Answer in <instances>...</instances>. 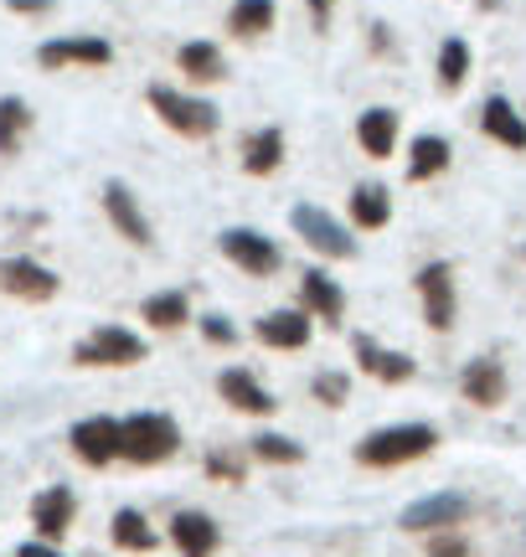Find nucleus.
Listing matches in <instances>:
<instances>
[{
	"label": "nucleus",
	"instance_id": "obj_16",
	"mask_svg": "<svg viewBox=\"0 0 526 557\" xmlns=\"http://www.w3.org/2000/svg\"><path fill=\"white\" fill-rule=\"evenodd\" d=\"M284 150H289V139H284L279 124H263V129L243 135V145H238L248 176H274V171L284 165Z\"/></svg>",
	"mask_w": 526,
	"mask_h": 557
},
{
	"label": "nucleus",
	"instance_id": "obj_29",
	"mask_svg": "<svg viewBox=\"0 0 526 557\" xmlns=\"http://www.w3.org/2000/svg\"><path fill=\"white\" fill-rule=\"evenodd\" d=\"M449 165V139L444 135H418L408 145V181H428Z\"/></svg>",
	"mask_w": 526,
	"mask_h": 557
},
{
	"label": "nucleus",
	"instance_id": "obj_15",
	"mask_svg": "<svg viewBox=\"0 0 526 557\" xmlns=\"http://www.w3.org/2000/svg\"><path fill=\"white\" fill-rule=\"evenodd\" d=\"M217 393H223V403H233L238 413H253V418H268L279 408V398H274L248 367H227L223 377H217Z\"/></svg>",
	"mask_w": 526,
	"mask_h": 557
},
{
	"label": "nucleus",
	"instance_id": "obj_5",
	"mask_svg": "<svg viewBox=\"0 0 526 557\" xmlns=\"http://www.w3.org/2000/svg\"><path fill=\"white\" fill-rule=\"evenodd\" d=\"M78 367H140L145 361V341L129 325H93V336L73 346Z\"/></svg>",
	"mask_w": 526,
	"mask_h": 557
},
{
	"label": "nucleus",
	"instance_id": "obj_25",
	"mask_svg": "<svg viewBox=\"0 0 526 557\" xmlns=\"http://www.w3.org/2000/svg\"><path fill=\"white\" fill-rule=\"evenodd\" d=\"M346 207H351V227H362V233H377V227L392 222V197H387V186H377V181L372 186L362 181Z\"/></svg>",
	"mask_w": 526,
	"mask_h": 557
},
{
	"label": "nucleus",
	"instance_id": "obj_32",
	"mask_svg": "<svg viewBox=\"0 0 526 557\" xmlns=\"http://www.w3.org/2000/svg\"><path fill=\"white\" fill-rule=\"evenodd\" d=\"M310 393H315L325 408H341V403H346V377H341V372H321V377L310 382Z\"/></svg>",
	"mask_w": 526,
	"mask_h": 557
},
{
	"label": "nucleus",
	"instance_id": "obj_9",
	"mask_svg": "<svg viewBox=\"0 0 526 557\" xmlns=\"http://www.w3.org/2000/svg\"><path fill=\"white\" fill-rule=\"evenodd\" d=\"M58 289H62V278L52 274L47 263H37V259H0V295L41 305V299H52Z\"/></svg>",
	"mask_w": 526,
	"mask_h": 557
},
{
	"label": "nucleus",
	"instance_id": "obj_23",
	"mask_svg": "<svg viewBox=\"0 0 526 557\" xmlns=\"http://www.w3.org/2000/svg\"><path fill=\"white\" fill-rule=\"evenodd\" d=\"M460 387H465L469 403H480V408H496V403H506V372H501V361H469L465 377H460Z\"/></svg>",
	"mask_w": 526,
	"mask_h": 557
},
{
	"label": "nucleus",
	"instance_id": "obj_35",
	"mask_svg": "<svg viewBox=\"0 0 526 557\" xmlns=\"http://www.w3.org/2000/svg\"><path fill=\"white\" fill-rule=\"evenodd\" d=\"M206 470L217 480H233V485H243V459H233V455H206Z\"/></svg>",
	"mask_w": 526,
	"mask_h": 557
},
{
	"label": "nucleus",
	"instance_id": "obj_6",
	"mask_svg": "<svg viewBox=\"0 0 526 557\" xmlns=\"http://www.w3.org/2000/svg\"><path fill=\"white\" fill-rule=\"evenodd\" d=\"M223 259L233 263V269H243L248 278H268L284 269V253L279 243L268 238V233H259V227H227L223 233Z\"/></svg>",
	"mask_w": 526,
	"mask_h": 557
},
{
	"label": "nucleus",
	"instance_id": "obj_18",
	"mask_svg": "<svg viewBox=\"0 0 526 557\" xmlns=\"http://www.w3.org/2000/svg\"><path fill=\"white\" fill-rule=\"evenodd\" d=\"M171 542L181 557H212L217 553V521L202 517V511H181L171 521Z\"/></svg>",
	"mask_w": 526,
	"mask_h": 557
},
{
	"label": "nucleus",
	"instance_id": "obj_20",
	"mask_svg": "<svg viewBox=\"0 0 526 557\" xmlns=\"http://www.w3.org/2000/svg\"><path fill=\"white\" fill-rule=\"evenodd\" d=\"M176 67L186 73V83H223L227 78V58L217 41H181Z\"/></svg>",
	"mask_w": 526,
	"mask_h": 557
},
{
	"label": "nucleus",
	"instance_id": "obj_11",
	"mask_svg": "<svg viewBox=\"0 0 526 557\" xmlns=\"http://www.w3.org/2000/svg\"><path fill=\"white\" fill-rule=\"evenodd\" d=\"M418 299H424V320L434 331H449L454 325V310H460V299H454V269L449 263H428L424 274H418Z\"/></svg>",
	"mask_w": 526,
	"mask_h": 557
},
{
	"label": "nucleus",
	"instance_id": "obj_2",
	"mask_svg": "<svg viewBox=\"0 0 526 557\" xmlns=\"http://www.w3.org/2000/svg\"><path fill=\"white\" fill-rule=\"evenodd\" d=\"M181 449V429L171 413H129L120 418V459L129 465H165Z\"/></svg>",
	"mask_w": 526,
	"mask_h": 557
},
{
	"label": "nucleus",
	"instance_id": "obj_37",
	"mask_svg": "<svg viewBox=\"0 0 526 557\" xmlns=\"http://www.w3.org/2000/svg\"><path fill=\"white\" fill-rule=\"evenodd\" d=\"M5 5H11L16 16H47V11H52V0H5Z\"/></svg>",
	"mask_w": 526,
	"mask_h": 557
},
{
	"label": "nucleus",
	"instance_id": "obj_19",
	"mask_svg": "<svg viewBox=\"0 0 526 557\" xmlns=\"http://www.w3.org/2000/svg\"><path fill=\"white\" fill-rule=\"evenodd\" d=\"M274 21H279V5H274V0H233V5H227V32L238 41L268 37Z\"/></svg>",
	"mask_w": 526,
	"mask_h": 557
},
{
	"label": "nucleus",
	"instance_id": "obj_27",
	"mask_svg": "<svg viewBox=\"0 0 526 557\" xmlns=\"http://www.w3.org/2000/svg\"><path fill=\"white\" fill-rule=\"evenodd\" d=\"M109 537H114V547L120 553H155L161 547V532L150 527V521L140 517V511H114V521H109Z\"/></svg>",
	"mask_w": 526,
	"mask_h": 557
},
{
	"label": "nucleus",
	"instance_id": "obj_4",
	"mask_svg": "<svg viewBox=\"0 0 526 557\" xmlns=\"http://www.w3.org/2000/svg\"><path fill=\"white\" fill-rule=\"evenodd\" d=\"M289 222H295V238H304L310 253H321V259H356V238L346 233V222H336L315 201H300L289 212Z\"/></svg>",
	"mask_w": 526,
	"mask_h": 557
},
{
	"label": "nucleus",
	"instance_id": "obj_26",
	"mask_svg": "<svg viewBox=\"0 0 526 557\" xmlns=\"http://www.w3.org/2000/svg\"><path fill=\"white\" fill-rule=\"evenodd\" d=\"M480 124H486V135L496 139V145H506V150H526V120L511 109V99H486Z\"/></svg>",
	"mask_w": 526,
	"mask_h": 557
},
{
	"label": "nucleus",
	"instance_id": "obj_38",
	"mask_svg": "<svg viewBox=\"0 0 526 557\" xmlns=\"http://www.w3.org/2000/svg\"><path fill=\"white\" fill-rule=\"evenodd\" d=\"M16 557H62V553L52 547V542H21Z\"/></svg>",
	"mask_w": 526,
	"mask_h": 557
},
{
	"label": "nucleus",
	"instance_id": "obj_24",
	"mask_svg": "<svg viewBox=\"0 0 526 557\" xmlns=\"http://www.w3.org/2000/svg\"><path fill=\"white\" fill-rule=\"evenodd\" d=\"M351 346H356L362 372H372L377 382H408V377H413V357H403V351H383L372 336H356Z\"/></svg>",
	"mask_w": 526,
	"mask_h": 557
},
{
	"label": "nucleus",
	"instance_id": "obj_21",
	"mask_svg": "<svg viewBox=\"0 0 526 557\" xmlns=\"http://www.w3.org/2000/svg\"><path fill=\"white\" fill-rule=\"evenodd\" d=\"M32 129H37L32 103L21 99V94H5V99H0V156H21Z\"/></svg>",
	"mask_w": 526,
	"mask_h": 557
},
{
	"label": "nucleus",
	"instance_id": "obj_8",
	"mask_svg": "<svg viewBox=\"0 0 526 557\" xmlns=\"http://www.w3.org/2000/svg\"><path fill=\"white\" fill-rule=\"evenodd\" d=\"M103 218H109V227H114L129 248H150V243H155V227L145 218L140 197H135L124 181H109V186H103Z\"/></svg>",
	"mask_w": 526,
	"mask_h": 557
},
{
	"label": "nucleus",
	"instance_id": "obj_28",
	"mask_svg": "<svg viewBox=\"0 0 526 557\" xmlns=\"http://www.w3.org/2000/svg\"><path fill=\"white\" fill-rule=\"evenodd\" d=\"M140 315L155 331H181L186 320H191V299H186V289H161V295H150L140 305Z\"/></svg>",
	"mask_w": 526,
	"mask_h": 557
},
{
	"label": "nucleus",
	"instance_id": "obj_3",
	"mask_svg": "<svg viewBox=\"0 0 526 557\" xmlns=\"http://www.w3.org/2000/svg\"><path fill=\"white\" fill-rule=\"evenodd\" d=\"M434 444H439V434L428 423H392V429L366 434L356 444V459L372 465V470H392V465H408V459H424Z\"/></svg>",
	"mask_w": 526,
	"mask_h": 557
},
{
	"label": "nucleus",
	"instance_id": "obj_13",
	"mask_svg": "<svg viewBox=\"0 0 526 557\" xmlns=\"http://www.w3.org/2000/svg\"><path fill=\"white\" fill-rule=\"evenodd\" d=\"M300 310H304L310 320L341 325V320H346V295H341V284L325 274V269H304V274H300Z\"/></svg>",
	"mask_w": 526,
	"mask_h": 557
},
{
	"label": "nucleus",
	"instance_id": "obj_34",
	"mask_svg": "<svg viewBox=\"0 0 526 557\" xmlns=\"http://www.w3.org/2000/svg\"><path fill=\"white\" fill-rule=\"evenodd\" d=\"M304 11H310V32L325 37V32H330V21H336V0H304Z\"/></svg>",
	"mask_w": 526,
	"mask_h": 557
},
{
	"label": "nucleus",
	"instance_id": "obj_12",
	"mask_svg": "<svg viewBox=\"0 0 526 557\" xmlns=\"http://www.w3.org/2000/svg\"><path fill=\"white\" fill-rule=\"evenodd\" d=\"M253 336L263 346H274V351H304L310 336H315V320L304 310H268V315L253 320Z\"/></svg>",
	"mask_w": 526,
	"mask_h": 557
},
{
	"label": "nucleus",
	"instance_id": "obj_36",
	"mask_svg": "<svg viewBox=\"0 0 526 557\" xmlns=\"http://www.w3.org/2000/svg\"><path fill=\"white\" fill-rule=\"evenodd\" d=\"M428 557H465V542L460 537H434L428 542Z\"/></svg>",
	"mask_w": 526,
	"mask_h": 557
},
{
	"label": "nucleus",
	"instance_id": "obj_1",
	"mask_svg": "<svg viewBox=\"0 0 526 557\" xmlns=\"http://www.w3.org/2000/svg\"><path fill=\"white\" fill-rule=\"evenodd\" d=\"M145 103L155 109V120L165 129H176L181 139H212L217 124H223V109L202 94H186V88H171V83H150L145 88Z\"/></svg>",
	"mask_w": 526,
	"mask_h": 557
},
{
	"label": "nucleus",
	"instance_id": "obj_22",
	"mask_svg": "<svg viewBox=\"0 0 526 557\" xmlns=\"http://www.w3.org/2000/svg\"><path fill=\"white\" fill-rule=\"evenodd\" d=\"M356 145H362L372 160H387L392 150H398V114L392 109H366L362 120H356Z\"/></svg>",
	"mask_w": 526,
	"mask_h": 557
},
{
	"label": "nucleus",
	"instance_id": "obj_10",
	"mask_svg": "<svg viewBox=\"0 0 526 557\" xmlns=\"http://www.w3.org/2000/svg\"><path fill=\"white\" fill-rule=\"evenodd\" d=\"M67 444H73V455H78L83 465L103 470V465L120 459V418H83V423H73Z\"/></svg>",
	"mask_w": 526,
	"mask_h": 557
},
{
	"label": "nucleus",
	"instance_id": "obj_30",
	"mask_svg": "<svg viewBox=\"0 0 526 557\" xmlns=\"http://www.w3.org/2000/svg\"><path fill=\"white\" fill-rule=\"evenodd\" d=\"M465 78H469V41L449 37L444 47H439V88H444V94H454Z\"/></svg>",
	"mask_w": 526,
	"mask_h": 557
},
{
	"label": "nucleus",
	"instance_id": "obj_17",
	"mask_svg": "<svg viewBox=\"0 0 526 557\" xmlns=\"http://www.w3.org/2000/svg\"><path fill=\"white\" fill-rule=\"evenodd\" d=\"M469 500L465 496H424L413 500L403 511V527L408 532H439V527H454V521H465Z\"/></svg>",
	"mask_w": 526,
	"mask_h": 557
},
{
	"label": "nucleus",
	"instance_id": "obj_7",
	"mask_svg": "<svg viewBox=\"0 0 526 557\" xmlns=\"http://www.w3.org/2000/svg\"><path fill=\"white\" fill-rule=\"evenodd\" d=\"M114 62V47L93 32H78V37H52L37 47V67L47 73H67V67H109Z\"/></svg>",
	"mask_w": 526,
	"mask_h": 557
},
{
	"label": "nucleus",
	"instance_id": "obj_14",
	"mask_svg": "<svg viewBox=\"0 0 526 557\" xmlns=\"http://www.w3.org/2000/svg\"><path fill=\"white\" fill-rule=\"evenodd\" d=\"M78 517V496L67 491V485H47L37 500H32V527H37L41 542H62L67 537V527Z\"/></svg>",
	"mask_w": 526,
	"mask_h": 557
},
{
	"label": "nucleus",
	"instance_id": "obj_33",
	"mask_svg": "<svg viewBox=\"0 0 526 557\" xmlns=\"http://www.w3.org/2000/svg\"><path fill=\"white\" fill-rule=\"evenodd\" d=\"M202 336L212 341V346H233V341H238V325L227 315H202Z\"/></svg>",
	"mask_w": 526,
	"mask_h": 557
},
{
	"label": "nucleus",
	"instance_id": "obj_31",
	"mask_svg": "<svg viewBox=\"0 0 526 557\" xmlns=\"http://www.w3.org/2000/svg\"><path fill=\"white\" fill-rule=\"evenodd\" d=\"M253 455L268 459V465H300L304 449L289 434H259V438H253Z\"/></svg>",
	"mask_w": 526,
	"mask_h": 557
},
{
	"label": "nucleus",
	"instance_id": "obj_39",
	"mask_svg": "<svg viewBox=\"0 0 526 557\" xmlns=\"http://www.w3.org/2000/svg\"><path fill=\"white\" fill-rule=\"evenodd\" d=\"M480 5H486V11H490V5H501V0H480Z\"/></svg>",
	"mask_w": 526,
	"mask_h": 557
}]
</instances>
